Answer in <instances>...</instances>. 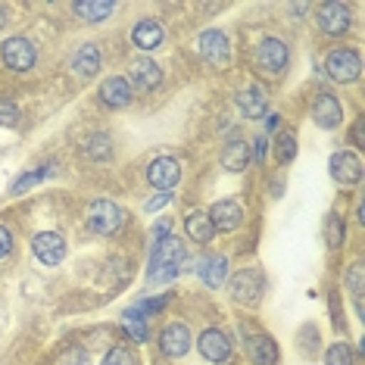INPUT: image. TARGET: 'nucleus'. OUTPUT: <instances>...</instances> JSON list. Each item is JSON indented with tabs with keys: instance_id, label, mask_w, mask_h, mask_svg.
<instances>
[{
	"instance_id": "1",
	"label": "nucleus",
	"mask_w": 365,
	"mask_h": 365,
	"mask_svg": "<svg viewBox=\"0 0 365 365\" xmlns=\"http://www.w3.org/2000/svg\"><path fill=\"white\" fill-rule=\"evenodd\" d=\"M181 262H185V244L169 235L150 250V269H147L150 275H147V281L150 284H165L181 272Z\"/></svg>"
},
{
	"instance_id": "2",
	"label": "nucleus",
	"mask_w": 365,
	"mask_h": 365,
	"mask_svg": "<svg viewBox=\"0 0 365 365\" xmlns=\"http://www.w3.org/2000/svg\"><path fill=\"white\" fill-rule=\"evenodd\" d=\"M325 72L334 81H340V85H350V81H356L362 76V60H359V53H356L353 47H337V51L328 53Z\"/></svg>"
},
{
	"instance_id": "3",
	"label": "nucleus",
	"mask_w": 365,
	"mask_h": 365,
	"mask_svg": "<svg viewBox=\"0 0 365 365\" xmlns=\"http://www.w3.org/2000/svg\"><path fill=\"white\" fill-rule=\"evenodd\" d=\"M125 222V212L119 210L113 200H94L88 206V228L94 235H115Z\"/></svg>"
},
{
	"instance_id": "4",
	"label": "nucleus",
	"mask_w": 365,
	"mask_h": 365,
	"mask_svg": "<svg viewBox=\"0 0 365 365\" xmlns=\"http://www.w3.org/2000/svg\"><path fill=\"white\" fill-rule=\"evenodd\" d=\"M231 297H235L237 303H259L262 300V290H265V275L259 269H240L235 272V278H231Z\"/></svg>"
},
{
	"instance_id": "5",
	"label": "nucleus",
	"mask_w": 365,
	"mask_h": 365,
	"mask_svg": "<svg viewBox=\"0 0 365 365\" xmlns=\"http://www.w3.org/2000/svg\"><path fill=\"white\" fill-rule=\"evenodd\" d=\"M309 113H312L315 125L325 128V131H334L340 122H344V106H340V101L331 94V91H319V94L312 97Z\"/></svg>"
},
{
	"instance_id": "6",
	"label": "nucleus",
	"mask_w": 365,
	"mask_h": 365,
	"mask_svg": "<svg viewBox=\"0 0 365 365\" xmlns=\"http://www.w3.org/2000/svg\"><path fill=\"white\" fill-rule=\"evenodd\" d=\"M0 56H4L6 69L13 72H29L31 66H35V44H31L29 38H10L4 41V47H0Z\"/></svg>"
},
{
	"instance_id": "7",
	"label": "nucleus",
	"mask_w": 365,
	"mask_h": 365,
	"mask_svg": "<svg viewBox=\"0 0 365 365\" xmlns=\"http://www.w3.org/2000/svg\"><path fill=\"white\" fill-rule=\"evenodd\" d=\"M328 169H331V175H334L337 185H344V187H353L362 181V160L353 150H337L331 156Z\"/></svg>"
},
{
	"instance_id": "8",
	"label": "nucleus",
	"mask_w": 365,
	"mask_h": 365,
	"mask_svg": "<svg viewBox=\"0 0 365 365\" xmlns=\"http://www.w3.org/2000/svg\"><path fill=\"white\" fill-rule=\"evenodd\" d=\"M256 66L265 72V76H278L287 66V47L284 41L278 38H265L259 47H256Z\"/></svg>"
},
{
	"instance_id": "9",
	"label": "nucleus",
	"mask_w": 365,
	"mask_h": 365,
	"mask_svg": "<svg viewBox=\"0 0 365 365\" xmlns=\"http://www.w3.org/2000/svg\"><path fill=\"white\" fill-rule=\"evenodd\" d=\"M31 253L41 265H60L66 256V240L56 235V231H41V235L31 240Z\"/></svg>"
},
{
	"instance_id": "10",
	"label": "nucleus",
	"mask_w": 365,
	"mask_h": 365,
	"mask_svg": "<svg viewBox=\"0 0 365 365\" xmlns=\"http://www.w3.org/2000/svg\"><path fill=\"white\" fill-rule=\"evenodd\" d=\"M197 350H200L203 359H210V362H228V356H231V340L225 331H219V328H206L200 340H197Z\"/></svg>"
},
{
	"instance_id": "11",
	"label": "nucleus",
	"mask_w": 365,
	"mask_h": 365,
	"mask_svg": "<svg viewBox=\"0 0 365 365\" xmlns=\"http://www.w3.org/2000/svg\"><path fill=\"white\" fill-rule=\"evenodd\" d=\"M147 181H150L156 190H172L181 181L178 160H172V156H160V160H153L150 165H147Z\"/></svg>"
},
{
	"instance_id": "12",
	"label": "nucleus",
	"mask_w": 365,
	"mask_h": 365,
	"mask_svg": "<svg viewBox=\"0 0 365 365\" xmlns=\"http://www.w3.org/2000/svg\"><path fill=\"white\" fill-rule=\"evenodd\" d=\"M197 51H200V56L206 63H212V66H225L228 63V38H225V31H219V29H210V31H203L200 38H197Z\"/></svg>"
},
{
	"instance_id": "13",
	"label": "nucleus",
	"mask_w": 365,
	"mask_h": 365,
	"mask_svg": "<svg viewBox=\"0 0 365 365\" xmlns=\"http://www.w3.org/2000/svg\"><path fill=\"white\" fill-rule=\"evenodd\" d=\"M97 97H101V103L103 106H110V110H125V106L131 103V85H128V78H122V76H113V78H106L101 91H97Z\"/></svg>"
},
{
	"instance_id": "14",
	"label": "nucleus",
	"mask_w": 365,
	"mask_h": 365,
	"mask_svg": "<svg viewBox=\"0 0 365 365\" xmlns=\"http://www.w3.org/2000/svg\"><path fill=\"white\" fill-rule=\"evenodd\" d=\"M160 350L165 356H172V359L185 356L190 350V331H187V325H181V322H172V325H165L163 334H160Z\"/></svg>"
},
{
	"instance_id": "15",
	"label": "nucleus",
	"mask_w": 365,
	"mask_h": 365,
	"mask_svg": "<svg viewBox=\"0 0 365 365\" xmlns=\"http://www.w3.org/2000/svg\"><path fill=\"white\" fill-rule=\"evenodd\" d=\"M319 26L325 35H344L346 29H350V10H346L344 4H322L319 6Z\"/></svg>"
},
{
	"instance_id": "16",
	"label": "nucleus",
	"mask_w": 365,
	"mask_h": 365,
	"mask_svg": "<svg viewBox=\"0 0 365 365\" xmlns=\"http://www.w3.org/2000/svg\"><path fill=\"white\" fill-rule=\"evenodd\" d=\"M206 215H210L215 231H235L240 222H244V210H240L237 200H219Z\"/></svg>"
},
{
	"instance_id": "17",
	"label": "nucleus",
	"mask_w": 365,
	"mask_h": 365,
	"mask_svg": "<svg viewBox=\"0 0 365 365\" xmlns=\"http://www.w3.org/2000/svg\"><path fill=\"white\" fill-rule=\"evenodd\" d=\"M247 356L253 365H278V344L269 334H253L247 337Z\"/></svg>"
},
{
	"instance_id": "18",
	"label": "nucleus",
	"mask_w": 365,
	"mask_h": 365,
	"mask_svg": "<svg viewBox=\"0 0 365 365\" xmlns=\"http://www.w3.org/2000/svg\"><path fill=\"white\" fill-rule=\"evenodd\" d=\"M131 76H128V85H135V88H140V91H153L156 85L163 81V72H160V66H156L153 60H135L131 63Z\"/></svg>"
},
{
	"instance_id": "19",
	"label": "nucleus",
	"mask_w": 365,
	"mask_h": 365,
	"mask_svg": "<svg viewBox=\"0 0 365 365\" xmlns=\"http://www.w3.org/2000/svg\"><path fill=\"white\" fill-rule=\"evenodd\" d=\"M197 269H200L203 284H206V287H212V290H219L222 284H225V278H228V259H225L222 253L206 256V259L197 265Z\"/></svg>"
},
{
	"instance_id": "20",
	"label": "nucleus",
	"mask_w": 365,
	"mask_h": 365,
	"mask_svg": "<svg viewBox=\"0 0 365 365\" xmlns=\"http://www.w3.org/2000/svg\"><path fill=\"white\" fill-rule=\"evenodd\" d=\"M131 41H135V47H138V51H144V53L156 51V47L163 44V29H160V22L140 19L138 26H135V31H131Z\"/></svg>"
},
{
	"instance_id": "21",
	"label": "nucleus",
	"mask_w": 365,
	"mask_h": 365,
	"mask_svg": "<svg viewBox=\"0 0 365 365\" xmlns=\"http://www.w3.org/2000/svg\"><path fill=\"white\" fill-rule=\"evenodd\" d=\"M185 231H187V237L194 240V244H210V240L215 237V225L210 222V215L206 212H187Z\"/></svg>"
},
{
	"instance_id": "22",
	"label": "nucleus",
	"mask_w": 365,
	"mask_h": 365,
	"mask_svg": "<svg viewBox=\"0 0 365 365\" xmlns=\"http://www.w3.org/2000/svg\"><path fill=\"white\" fill-rule=\"evenodd\" d=\"M237 106H240V113L247 115V119H262L265 115V94H262V88H244L237 94Z\"/></svg>"
},
{
	"instance_id": "23",
	"label": "nucleus",
	"mask_w": 365,
	"mask_h": 365,
	"mask_svg": "<svg viewBox=\"0 0 365 365\" xmlns=\"http://www.w3.org/2000/svg\"><path fill=\"white\" fill-rule=\"evenodd\" d=\"M247 163H250V144H244V140H231L222 150V169L225 172H244Z\"/></svg>"
},
{
	"instance_id": "24",
	"label": "nucleus",
	"mask_w": 365,
	"mask_h": 365,
	"mask_svg": "<svg viewBox=\"0 0 365 365\" xmlns=\"http://www.w3.org/2000/svg\"><path fill=\"white\" fill-rule=\"evenodd\" d=\"M72 69H76L78 76H94V72L101 69V47L81 44L76 51V56H72Z\"/></svg>"
},
{
	"instance_id": "25",
	"label": "nucleus",
	"mask_w": 365,
	"mask_h": 365,
	"mask_svg": "<svg viewBox=\"0 0 365 365\" xmlns=\"http://www.w3.org/2000/svg\"><path fill=\"white\" fill-rule=\"evenodd\" d=\"M113 10H115V4H110V0H91V4H76V16H81L85 22H103Z\"/></svg>"
},
{
	"instance_id": "26",
	"label": "nucleus",
	"mask_w": 365,
	"mask_h": 365,
	"mask_svg": "<svg viewBox=\"0 0 365 365\" xmlns=\"http://www.w3.org/2000/svg\"><path fill=\"white\" fill-rule=\"evenodd\" d=\"M47 175H51V165H41V169H31V172H26V175H22V178H16L13 185H10V197L26 194L29 187H35L38 181H44Z\"/></svg>"
},
{
	"instance_id": "27",
	"label": "nucleus",
	"mask_w": 365,
	"mask_h": 365,
	"mask_svg": "<svg viewBox=\"0 0 365 365\" xmlns=\"http://www.w3.org/2000/svg\"><path fill=\"white\" fill-rule=\"evenodd\" d=\"M344 237H346L344 219H340L337 212H328V219H325V244L331 247V250H337V247H344Z\"/></svg>"
},
{
	"instance_id": "28",
	"label": "nucleus",
	"mask_w": 365,
	"mask_h": 365,
	"mask_svg": "<svg viewBox=\"0 0 365 365\" xmlns=\"http://www.w3.org/2000/svg\"><path fill=\"white\" fill-rule=\"evenodd\" d=\"M113 153V140L110 135H94L85 140V156L88 160H106Z\"/></svg>"
},
{
	"instance_id": "29",
	"label": "nucleus",
	"mask_w": 365,
	"mask_h": 365,
	"mask_svg": "<svg viewBox=\"0 0 365 365\" xmlns=\"http://www.w3.org/2000/svg\"><path fill=\"white\" fill-rule=\"evenodd\" d=\"M362 278H365L362 262H353L350 272H346V287H350L353 303H356V309H359V315H362Z\"/></svg>"
},
{
	"instance_id": "30",
	"label": "nucleus",
	"mask_w": 365,
	"mask_h": 365,
	"mask_svg": "<svg viewBox=\"0 0 365 365\" xmlns=\"http://www.w3.org/2000/svg\"><path fill=\"white\" fill-rule=\"evenodd\" d=\"M275 147H278V163L281 165H287L290 160L297 156V138H294V131H281L278 140H275Z\"/></svg>"
},
{
	"instance_id": "31",
	"label": "nucleus",
	"mask_w": 365,
	"mask_h": 365,
	"mask_svg": "<svg viewBox=\"0 0 365 365\" xmlns=\"http://www.w3.org/2000/svg\"><path fill=\"white\" fill-rule=\"evenodd\" d=\"M325 365H353V350L344 344V340H337V344H331V346H328Z\"/></svg>"
},
{
	"instance_id": "32",
	"label": "nucleus",
	"mask_w": 365,
	"mask_h": 365,
	"mask_svg": "<svg viewBox=\"0 0 365 365\" xmlns=\"http://www.w3.org/2000/svg\"><path fill=\"white\" fill-rule=\"evenodd\" d=\"M122 319H125V328H128L131 337H135V340H147V319L138 309H128Z\"/></svg>"
},
{
	"instance_id": "33",
	"label": "nucleus",
	"mask_w": 365,
	"mask_h": 365,
	"mask_svg": "<svg viewBox=\"0 0 365 365\" xmlns=\"http://www.w3.org/2000/svg\"><path fill=\"white\" fill-rule=\"evenodd\" d=\"M103 365H135V353L128 350V346H113L110 353L103 356Z\"/></svg>"
},
{
	"instance_id": "34",
	"label": "nucleus",
	"mask_w": 365,
	"mask_h": 365,
	"mask_svg": "<svg viewBox=\"0 0 365 365\" xmlns=\"http://www.w3.org/2000/svg\"><path fill=\"white\" fill-rule=\"evenodd\" d=\"M19 122V106L10 97H0V125H16Z\"/></svg>"
},
{
	"instance_id": "35",
	"label": "nucleus",
	"mask_w": 365,
	"mask_h": 365,
	"mask_svg": "<svg viewBox=\"0 0 365 365\" xmlns=\"http://www.w3.org/2000/svg\"><path fill=\"white\" fill-rule=\"evenodd\" d=\"M169 235H172V222H169V219H160V222L153 225V231H150V244L156 247L160 240H165Z\"/></svg>"
},
{
	"instance_id": "36",
	"label": "nucleus",
	"mask_w": 365,
	"mask_h": 365,
	"mask_svg": "<svg viewBox=\"0 0 365 365\" xmlns=\"http://www.w3.org/2000/svg\"><path fill=\"white\" fill-rule=\"evenodd\" d=\"M165 303H169V297H156V300H147V303H138L135 306V309L140 312V315H144V319H147V315H153V312H160L163 309V306Z\"/></svg>"
},
{
	"instance_id": "37",
	"label": "nucleus",
	"mask_w": 365,
	"mask_h": 365,
	"mask_svg": "<svg viewBox=\"0 0 365 365\" xmlns=\"http://www.w3.org/2000/svg\"><path fill=\"white\" fill-rule=\"evenodd\" d=\"M172 200V190H160V194L153 197V200H147V206H144V212H156V210H163L165 203Z\"/></svg>"
},
{
	"instance_id": "38",
	"label": "nucleus",
	"mask_w": 365,
	"mask_h": 365,
	"mask_svg": "<svg viewBox=\"0 0 365 365\" xmlns=\"http://www.w3.org/2000/svg\"><path fill=\"white\" fill-rule=\"evenodd\" d=\"M60 365H91L88 362V356H85V350H69L60 359Z\"/></svg>"
},
{
	"instance_id": "39",
	"label": "nucleus",
	"mask_w": 365,
	"mask_h": 365,
	"mask_svg": "<svg viewBox=\"0 0 365 365\" xmlns=\"http://www.w3.org/2000/svg\"><path fill=\"white\" fill-rule=\"evenodd\" d=\"M10 253H13V235L0 225V259H4V256H10Z\"/></svg>"
},
{
	"instance_id": "40",
	"label": "nucleus",
	"mask_w": 365,
	"mask_h": 365,
	"mask_svg": "<svg viewBox=\"0 0 365 365\" xmlns=\"http://www.w3.org/2000/svg\"><path fill=\"white\" fill-rule=\"evenodd\" d=\"M350 138H353V147H365V135H362V122H356L353 131H350Z\"/></svg>"
},
{
	"instance_id": "41",
	"label": "nucleus",
	"mask_w": 365,
	"mask_h": 365,
	"mask_svg": "<svg viewBox=\"0 0 365 365\" xmlns=\"http://www.w3.org/2000/svg\"><path fill=\"white\" fill-rule=\"evenodd\" d=\"M256 160H259V163H265V138H259V140H256Z\"/></svg>"
},
{
	"instance_id": "42",
	"label": "nucleus",
	"mask_w": 365,
	"mask_h": 365,
	"mask_svg": "<svg viewBox=\"0 0 365 365\" xmlns=\"http://www.w3.org/2000/svg\"><path fill=\"white\" fill-rule=\"evenodd\" d=\"M278 122H281V119H278V113H272L269 119H265V128H269V131H278Z\"/></svg>"
},
{
	"instance_id": "43",
	"label": "nucleus",
	"mask_w": 365,
	"mask_h": 365,
	"mask_svg": "<svg viewBox=\"0 0 365 365\" xmlns=\"http://www.w3.org/2000/svg\"><path fill=\"white\" fill-rule=\"evenodd\" d=\"M4 29H6V6L0 4V31H4Z\"/></svg>"
}]
</instances>
